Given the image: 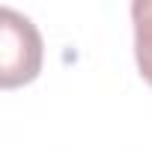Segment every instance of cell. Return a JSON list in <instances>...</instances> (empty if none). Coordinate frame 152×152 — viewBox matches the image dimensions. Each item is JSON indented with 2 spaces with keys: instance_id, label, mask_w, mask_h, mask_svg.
Instances as JSON below:
<instances>
[{
  "instance_id": "6da1fadb",
  "label": "cell",
  "mask_w": 152,
  "mask_h": 152,
  "mask_svg": "<svg viewBox=\"0 0 152 152\" xmlns=\"http://www.w3.org/2000/svg\"><path fill=\"white\" fill-rule=\"evenodd\" d=\"M42 69V36L36 24L3 6L0 9V87L15 90L30 81Z\"/></svg>"
},
{
  "instance_id": "7a4b0ae2",
  "label": "cell",
  "mask_w": 152,
  "mask_h": 152,
  "mask_svg": "<svg viewBox=\"0 0 152 152\" xmlns=\"http://www.w3.org/2000/svg\"><path fill=\"white\" fill-rule=\"evenodd\" d=\"M131 21H134V60L140 78L152 87V0H134Z\"/></svg>"
}]
</instances>
